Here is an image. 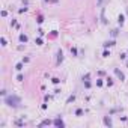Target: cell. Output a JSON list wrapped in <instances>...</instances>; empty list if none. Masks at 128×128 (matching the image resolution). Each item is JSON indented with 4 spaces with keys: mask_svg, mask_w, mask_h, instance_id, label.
<instances>
[{
    "mask_svg": "<svg viewBox=\"0 0 128 128\" xmlns=\"http://www.w3.org/2000/svg\"><path fill=\"white\" fill-rule=\"evenodd\" d=\"M6 102H8L9 106H17V102H18V98H15V96L12 98V96H11V98H8V100H6Z\"/></svg>",
    "mask_w": 128,
    "mask_h": 128,
    "instance_id": "obj_1",
    "label": "cell"
},
{
    "mask_svg": "<svg viewBox=\"0 0 128 128\" xmlns=\"http://www.w3.org/2000/svg\"><path fill=\"white\" fill-rule=\"evenodd\" d=\"M54 124H56V125H63V122H62V120H59V119H57V120H56Z\"/></svg>",
    "mask_w": 128,
    "mask_h": 128,
    "instance_id": "obj_2",
    "label": "cell"
}]
</instances>
